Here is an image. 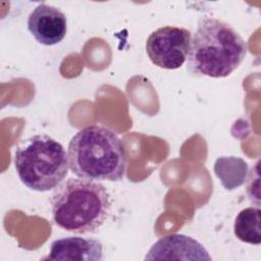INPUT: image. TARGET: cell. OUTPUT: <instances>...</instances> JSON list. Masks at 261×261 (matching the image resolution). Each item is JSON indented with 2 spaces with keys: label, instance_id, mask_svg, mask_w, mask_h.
<instances>
[{
  "label": "cell",
  "instance_id": "3957f363",
  "mask_svg": "<svg viewBox=\"0 0 261 261\" xmlns=\"http://www.w3.org/2000/svg\"><path fill=\"white\" fill-rule=\"evenodd\" d=\"M54 223L73 233H94L107 220L111 198L100 182L68 178L55 188L51 197Z\"/></svg>",
  "mask_w": 261,
  "mask_h": 261
},
{
  "label": "cell",
  "instance_id": "277c9868",
  "mask_svg": "<svg viewBox=\"0 0 261 261\" xmlns=\"http://www.w3.org/2000/svg\"><path fill=\"white\" fill-rule=\"evenodd\" d=\"M14 166L21 182L38 192L57 188L69 167L63 146L44 134L34 135L18 144Z\"/></svg>",
  "mask_w": 261,
  "mask_h": 261
},
{
  "label": "cell",
  "instance_id": "9c48e42d",
  "mask_svg": "<svg viewBox=\"0 0 261 261\" xmlns=\"http://www.w3.org/2000/svg\"><path fill=\"white\" fill-rule=\"evenodd\" d=\"M236 237L251 245L261 243V210L259 207L243 209L236 217L233 224Z\"/></svg>",
  "mask_w": 261,
  "mask_h": 261
},
{
  "label": "cell",
  "instance_id": "8fae6325",
  "mask_svg": "<svg viewBox=\"0 0 261 261\" xmlns=\"http://www.w3.org/2000/svg\"><path fill=\"white\" fill-rule=\"evenodd\" d=\"M259 163L258 160L255 165L251 168L248 175L247 182V195L250 201L256 204L257 207L260 206V176H259Z\"/></svg>",
  "mask_w": 261,
  "mask_h": 261
},
{
  "label": "cell",
  "instance_id": "30bf717a",
  "mask_svg": "<svg viewBox=\"0 0 261 261\" xmlns=\"http://www.w3.org/2000/svg\"><path fill=\"white\" fill-rule=\"evenodd\" d=\"M214 171L226 190H233L245 182L248 164L239 157H220L215 161Z\"/></svg>",
  "mask_w": 261,
  "mask_h": 261
},
{
  "label": "cell",
  "instance_id": "8992f818",
  "mask_svg": "<svg viewBox=\"0 0 261 261\" xmlns=\"http://www.w3.org/2000/svg\"><path fill=\"white\" fill-rule=\"evenodd\" d=\"M28 29L36 41L45 46H53L64 39L67 19L59 8L41 3L29 14Z\"/></svg>",
  "mask_w": 261,
  "mask_h": 261
},
{
  "label": "cell",
  "instance_id": "52a82bcc",
  "mask_svg": "<svg viewBox=\"0 0 261 261\" xmlns=\"http://www.w3.org/2000/svg\"><path fill=\"white\" fill-rule=\"evenodd\" d=\"M145 260H211L208 251L197 240L181 233L159 239Z\"/></svg>",
  "mask_w": 261,
  "mask_h": 261
},
{
  "label": "cell",
  "instance_id": "5b68a950",
  "mask_svg": "<svg viewBox=\"0 0 261 261\" xmlns=\"http://www.w3.org/2000/svg\"><path fill=\"white\" fill-rule=\"evenodd\" d=\"M191 32L166 25L152 32L146 41V52L153 64L164 69L179 68L188 58Z\"/></svg>",
  "mask_w": 261,
  "mask_h": 261
},
{
  "label": "cell",
  "instance_id": "ba28073f",
  "mask_svg": "<svg viewBox=\"0 0 261 261\" xmlns=\"http://www.w3.org/2000/svg\"><path fill=\"white\" fill-rule=\"evenodd\" d=\"M44 260L100 261L103 248L100 241L92 238L66 237L52 242L48 256Z\"/></svg>",
  "mask_w": 261,
  "mask_h": 261
},
{
  "label": "cell",
  "instance_id": "7a4b0ae2",
  "mask_svg": "<svg viewBox=\"0 0 261 261\" xmlns=\"http://www.w3.org/2000/svg\"><path fill=\"white\" fill-rule=\"evenodd\" d=\"M67 158L71 172L80 178L117 181L124 176V145L104 125L92 124L79 130L68 144Z\"/></svg>",
  "mask_w": 261,
  "mask_h": 261
},
{
  "label": "cell",
  "instance_id": "6da1fadb",
  "mask_svg": "<svg viewBox=\"0 0 261 261\" xmlns=\"http://www.w3.org/2000/svg\"><path fill=\"white\" fill-rule=\"evenodd\" d=\"M247 55V44L227 22L202 16L191 39L187 69L195 76L225 77Z\"/></svg>",
  "mask_w": 261,
  "mask_h": 261
}]
</instances>
